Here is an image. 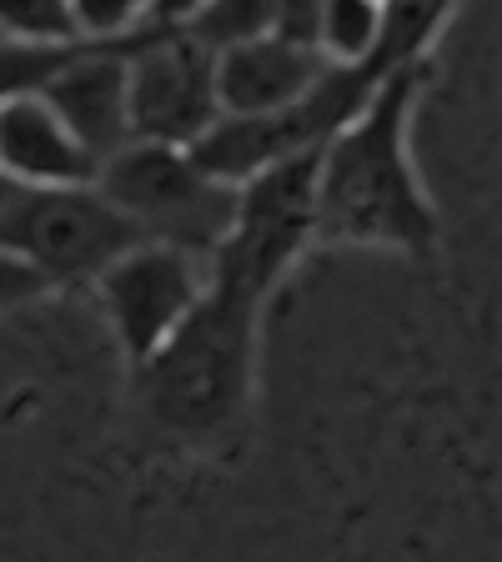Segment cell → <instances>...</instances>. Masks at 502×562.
Returning a JSON list of instances; mask_svg holds the SVG:
<instances>
[{"instance_id": "2e32d148", "label": "cell", "mask_w": 502, "mask_h": 562, "mask_svg": "<svg viewBox=\"0 0 502 562\" xmlns=\"http://www.w3.org/2000/svg\"><path fill=\"white\" fill-rule=\"evenodd\" d=\"M41 292H51V277L35 267L31 257H21L15 246L0 241V312L5 306H21V302H35Z\"/></svg>"}, {"instance_id": "7a4b0ae2", "label": "cell", "mask_w": 502, "mask_h": 562, "mask_svg": "<svg viewBox=\"0 0 502 562\" xmlns=\"http://www.w3.org/2000/svg\"><path fill=\"white\" fill-rule=\"evenodd\" d=\"M267 296L232 271L211 267V281L191 316L136 372V397L161 437L181 447H222L236 437L252 386H257V337Z\"/></svg>"}, {"instance_id": "e0dca14e", "label": "cell", "mask_w": 502, "mask_h": 562, "mask_svg": "<svg viewBox=\"0 0 502 562\" xmlns=\"http://www.w3.org/2000/svg\"><path fill=\"white\" fill-rule=\"evenodd\" d=\"M316 15H322V0H281L277 31L297 35V41H312L316 46Z\"/></svg>"}, {"instance_id": "ba28073f", "label": "cell", "mask_w": 502, "mask_h": 562, "mask_svg": "<svg viewBox=\"0 0 502 562\" xmlns=\"http://www.w3.org/2000/svg\"><path fill=\"white\" fill-rule=\"evenodd\" d=\"M131 41H81L66 56V66L41 86L51 95V105L66 116V126L101 161L131 140V70H126Z\"/></svg>"}, {"instance_id": "277c9868", "label": "cell", "mask_w": 502, "mask_h": 562, "mask_svg": "<svg viewBox=\"0 0 502 562\" xmlns=\"http://www.w3.org/2000/svg\"><path fill=\"white\" fill-rule=\"evenodd\" d=\"M0 241L51 277V286L96 281L121 251L146 241L136 216L116 206L96 181L86 187H21L0 211Z\"/></svg>"}, {"instance_id": "5b68a950", "label": "cell", "mask_w": 502, "mask_h": 562, "mask_svg": "<svg viewBox=\"0 0 502 562\" xmlns=\"http://www.w3.org/2000/svg\"><path fill=\"white\" fill-rule=\"evenodd\" d=\"M316 181H322V146L246 176L236 187L232 236L211 251V267L232 271L271 302V292L316 246Z\"/></svg>"}, {"instance_id": "4fadbf2b", "label": "cell", "mask_w": 502, "mask_h": 562, "mask_svg": "<svg viewBox=\"0 0 502 562\" xmlns=\"http://www.w3.org/2000/svg\"><path fill=\"white\" fill-rule=\"evenodd\" d=\"M277 15L281 0H201L197 11L181 21V31H191L211 50H226L242 46V41H257V35H271Z\"/></svg>"}, {"instance_id": "30bf717a", "label": "cell", "mask_w": 502, "mask_h": 562, "mask_svg": "<svg viewBox=\"0 0 502 562\" xmlns=\"http://www.w3.org/2000/svg\"><path fill=\"white\" fill-rule=\"evenodd\" d=\"M327 70L332 60L322 56V46L271 31L216 50V95H222V111H232V116L277 111V105L302 101Z\"/></svg>"}, {"instance_id": "52a82bcc", "label": "cell", "mask_w": 502, "mask_h": 562, "mask_svg": "<svg viewBox=\"0 0 502 562\" xmlns=\"http://www.w3.org/2000/svg\"><path fill=\"white\" fill-rule=\"evenodd\" d=\"M131 70V136L191 146L222 116L216 50L181 25H146L126 50Z\"/></svg>"}, {"instance_id": "7c38bea8", "label": "cell", "mask_w": 502, "mask_h": 562, "mask_svg": "<svg viewBox=\"0 0 502 562\" xmlns=\"http://www.w3.org/2000/svg\"><path fill=\"white\" fill-rule=\"evenodd\" d=\"M377 41H382V0H322L316 15V46L332 66L372 70Z\"/></svg>"}, {"instance_id": "d6986e66", "label": "cell", "mask_w": 502, "mask_h": 562, "mask_svg": "<svg viewBox=\"0 0 502 562\" xmlns=\"http://www.w3.org/2000/svg\"><path fill=\"white\" fill-rule=\"evenodd\" d=\"M15 191H21V181H11V176L0 171V211L11 206V196H15Z\"/></svg>"}, {"instance_id": "6da1fadb", "label": "cell", "mask_w": 502, "mask_h": 562, "mask_svg": "<svg viewBox=\"0 0 502 562\" xmlns=\"http://www.w3.org/2000/svg\"><path fill=\"white\" fill-rule=\"evenodd\" d=\"M433 81V56L387 70L367 105L322 140L316 246H382L433 257L443 241L437 206L412 166V116Z\"/></svg>"}, {"instance_id": "9a60e30c", "label": "cell", "mask_w": 502, "mask_h": 562, "mask_svg": "<svg viewBox=\"0 0 502 562\" xmlns=\"http://www.w3.org/2000/svg\"><path fill=\"white\" fill-rule=\"evenodd\" d=\"M81 41H131L152 25L156 0H70Z\"/></svg>"}, {"instance_id": "9c48e42d", "label": "cell", "mask_w": 502, "mask_h": 562, "mask_svg": "<svg viewBox=\"0 0 502 562\" xmlns=\"http://www.w3.org/2000/svg\"><path fill=\"white\" fill-rule=\"evenodd\" d=\"M0 171L21 187H86L101 156L66 126L46 91H21L0 101Z\"/></svg>"}, {"instance_id": "3957f363", "label": "cell", "mask_w": 502, "mask_h": 562, "mask_svg": "<svg viewBox=\"0 0 502 562\" xmlns=\"http://www.w3.org/2000/svg\"><path fill=\"white\" fill-rule=\"evenodd\" d=\"M96 187L116 201L126 216L156 241H176L187 251L211 257L232 236L236 222V187L216 181L191 156V146L131 136L121 151H111L96 171Z\"/></svg>"}, {"instance_id": "8992f818", "label": "cell", "mask_w": 502, "mask_h": 562, "mask_svg": "<svg viewBox=\"0 0 502 562\" xmlns=\"http://www.w3.org/2000/svg\"><path fill=\"white\" fill-rule=\"evenodd\" d=\"M207 281H211V257L187 251L176 241L146 236L131 251H121L96 277V296H101V312L111 322V337H116L121 357L131 367L146 362L191 316V306L207 292Z\"/></svg>"}, {"instance_id": "ac0fdd59", "label": "cell", "mask_w": 502, "mask_h": 562, "mask_svg": "<svg viewBox=\"0 0 502 562\" xmlns=\"http://www.w3.org/2000/svg\"><path fill=\"white\" fill-rule=\"evenodd\" d=\"M201 0H156V11H152V25H181L191 11H197Z\"/></svg>"}, {"instance_id": "8fae6325", "label": "cell", "mask_w": 502, "mask_h": 562, "mask_svg": "<svg viewBox=\"0 0 502 562\" xmlns=\"http://www.w3.org/2000/svg\"><path fill=\"white\" fill-rule=\"evenodd\" d=\"M457 0H382V41L372 56V76H387L412 60H427Z\"/></svg>"}, {"instance_id": "5bb4252c", "label": "cell", "mask_w": 502, "mask_h": 562, "mask_svg": "<svg viewBox=\"0 0 502 562\" xmlns=\"http://www.w3.org/2000/svg\"><path fill=\"white\" fill-rule=\"evenodd\" d=\"M0 35H21V41H81L70 0H0Z\"/></svg>"}]
</instances>
